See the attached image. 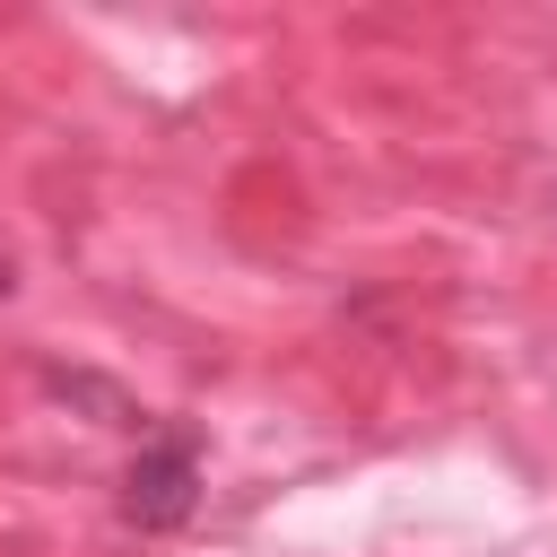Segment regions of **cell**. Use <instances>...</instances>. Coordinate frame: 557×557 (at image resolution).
Returning <instances> with one entry per match:
<instances>
[{
	"mask_svg": "<svg viewBox=\"0 0 557 557\" xmlns=\"http://www.w3.org/2000/svg\"><path fill=\"white\" fill-rule=\"evenodd\" d=\"M191 505H200V435L165 418V426H148V444L122 470V513L139 531H183Z\"/></svg>",
	"mask_w": 557,
	"mask_h": 557,
	"instance_id": "obj_1",
	"label": "cell"
},
{
	"mask_svg": "<svg viewBox=\"0 0 557 557\" xmlns=\"http://www.w3.org/2000/svg\"><path fill=\"white\" fill-rule=\"evenodd\" d=\"M9 287H17V278H9V261H0V296H9Z\"/></svg>",
	"mask_w": 557,
	"mask_h": 557,
	"instance_id": "obj_2",
	"label": "cell"
}]
</instances>
